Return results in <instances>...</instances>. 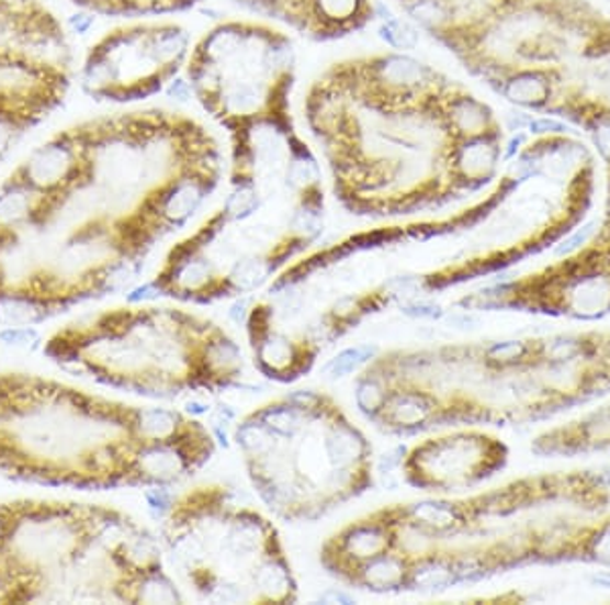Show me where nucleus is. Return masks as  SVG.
Masks as SVG:
<instances>
[{
  "mask_svg": "<svg viewBox=\"0 0 610 605\" xmlns=\"http://www.w3.org/2000/svg\"><path fill=\"white\" fill-rule=\"evenodd\" d=\"M82 11L102 16H167V14L185 13L206 0H71Z\"/></svg>",
  "mask_w": 610,
  "mask_h": 605,
  "instance_id": "4468645a",
  "label": "nucleus"
},
{
  "mask_svg": "<svg viewBox=\"0 0 610 605\" xmlns=\"http://www.w3.org/2000/svg\"><path fill=\"white\" fill-rule=\"evenodd\" d=\"M247 13L309 42H338L379 21L375 0H233Z\"/></svg>",
  "mask_w": 610,
  "mask_h": 605,
  "instance_id": "9b49d317",
  "label": "nucleus"
},
{
  "mask_svg": "<svg viewBox=\"0 0 610 605\" xmlns=\"http://www.w3.org/2000/svg\"><path fill=\"white\" fill-rule=\"evenodd\" d=\"M192 45V33L171 19H143L106 31L83 57V94L112 104L163 94L185 70Z\"/></svg>",
  "mask_w": 610,
  "mask_h": 605,
  "instance_id": "1a4fd4ad",
  "label": "nucleus"
},
{
  "mask_svg": "<svg viewBox=\"0 0 610 605\" xmlns=\"http://www.w3.org/2000/svg\"><path fill=\"white\" fill-rule=\"evenodd\" d=\"M533 137H550V135H569V133H576L574 127L566 123L564 119H554L550 114L545 116H533L529 119L528 128Z\"/></svg>",
  "mask_w": 610,
  "mask_h": 605,
  "instance_id": "dca6fc26",
  "label": "nucleus"
},
{
  "mask_svg": "<svg viewBox=\"0 0 610 605\" xmlns=\"http://www.w3.org/2000/svg\"><path fill=\"white\" fill-rule=\"evenodd\" d=\"M159 540L173 575L206 604L283 605L300 583L278 524L233 483L202 481L159 500Z\"/></svg>",
  "mask_w": 610,
  "mask_h": 605,
  "instance_id": "0eeeda50",
  "label": "nucleus"
},
{
  "mask_svg": "<svg viewBox=\"0 0 610 605\" xmlns=\"http://www.w3.org/2000/svg\"><path fill=\"white\" fill-rule=\"evenodd\" d=\"M486 86L519 111L547 114L566 86V70L564 66H521Z\"/></svg>",
  "mask_w": 610,
  "mask_h": 605,
  "instance_id": "ddd939ff",
  "label": "nucleus"
},
{
  "mask_svg": "<svg viewBox=\"0 0 610 605\" xmlns=\"http://www.w3.org/2000/svg\"><path fill=\"white\" fill-rule=\"evenodd\" d=\"M43 355L76 376L152 400L223 394L245 381L242 349L223 324L143 300L57 328Z\"/></svg>",
  "mask_w": 610,
  "mask_h": 605,
  "instance_id": "39448f33",
  "label": "nucleus"
},
{
  "mask_svg": "<svg viewBox=\"0 0 610 605\" xmlns=\"http://www.w3.org/2000/svg\"><path fill=\"white\" fill-rule=\"evenodd\" d=\"M597 223L595 221H590V223H586V225L580 226L576 233H572L568 239L564 240L557 249H555V255H560V257H564V255L576 254V251H580L584 245L588 243V240L595 237V231H597Z\"/></svg>",
  "mask_w": 610,
  "mask_h": 605,
  "instance_id": "6ab92c4d",
  "label": "nucleus"
},
{
  "mask_svg": "<svg viewBox=\"0 0 610 605\" xmlns=\"http://www.w3.org/2000/svg\"><path fill=\"white\" fill-rule=\"evenodd\" d=\"M76 168L78 145L74 131L68 127L33 149L27 159H23L7 178L45 197H61L70 188Z\"/></svg>",
  "mask_w": 610,
  "mask_h": 605,
  "instance_id": "f8f14e48",
  "label": "nucleus"
},
{
  "mask_svg": "<svg viewBox=\"0 0 610 605\" xmlns=\"http://www.w3.org/2000/svg\"><path fill=\"white\" fill-rule=\"evenodd\" d=\"M375 355V349L371 347H357V349H348V351L340 352L328 369H334V376H347L352 373L359 363H366L371 357Z\"/></svg>",
  "mask_w": 610,
  "mask_h": 605,
  "instance_id": "f3484780",
  "label": "nucleus"
},
{
  "mask_svg": "<svg viewBox=\"0 0 610 605\" xmlns=\"http://www.w3.org/2000/svg\"><path fill=\"white\" fill-rule=\"evenodd\" d=\"M302 114L336 202L375 221L478 192V152L505 131L486 100L395 49L332 61L307 86Z\"/></svg>",
  "mask_w": 610,
  "mask_h": 605,
  "instance_id": "f257e3e1",
  "label": "nucleus"
},
{
  "mask_svg": "<svg viewBox=\"0 0 610 605\" xmlns=\"http://www.w3.org/2000/svg\"><path fill=\"white\" fill-rule=\"evenodd\" d=\"M590 581L598 585V587H605V590H610V571H598L595 573Z\"/></svg>",
  "mask_w": 610,
  "mask_h": 605,
  "instance_id": "412c9836",
  "label": "nucleus"
},
{
  "mask_svg": "<svg viewBox=\"0 0 610 605\" xmlns=\"http://www.w3.org/2000/svg\"><path fill=\"white\" fill-rule=\"evenodd\" d=\"M226 194L176 240L140 292L210 306L269 290L326 233L321 161L297 121L228 135Z\"/></svg>",
  "mask_w": 610,
  "mask_h": 605,
  "instance_id": "f03ea898",
  "label": "nucleus"
},
{
  "mask_svg": "<svg viewBox=\"0 0 610 605\" xmlns=\"http://www.w3.org/2000/svg\"><path fill=\"white\" fill-rule=\"evenodd\" d=\"M509 461L507 445L488 433L466 428L423 438L403 449L402 478L426 493L462 492L493 478Z\"/></svg>",
  "mask_w": 610,
  "mask_h": 605,
  "instance_id": "9d476101",
  "label": "nucleus"
},
{
  "mask_svg": "<svg viewBox=\"0 0 610 605\" xmlns=\"http://www.w3.org/2000/svg\"><path fill=\"white\" fill-rule=\"evenodd\" d=\"M586 552L592 561L610 564V522L586 540Z\"/></svg>",
  "mask_w": 610,
  "mask_h": 605,
  "instance_id": "a211bd4d",
  "label": "nucleus"
},
{
  "mask_svg": "<svg viewBox=\"0 0 610 605\" xmlns=\"http://www.w3.org/2000/svg\"><path fill=\"white\" fill-rule=\"evenodd\" d=\"M218 442L208 424L31 371H0V475L43 488L161 490L194 478Z\"/></svg>",
  "mask_w": 610,
  "mask_h": 605,
  "instance_id": "7ed1b4c3",
  "label": "nucleus"
},
{
  "mask_svg": "<svg viewBox=\"0 0 610 605\" xmlns=\"http://www.w3.org/2000/svg\"><path fill=\"white\" fill-rule=\"evenodd\" d=\"M233 440L257 500L279 520L314 524L375 488L371 438L321 390L255 406L236 421Z\"/></svg>",
  "mask_w": 610,
  "mask_h": 605,
  "instance_id": "423d86ee",
  "label": "nucleus"
},
{
  "mask_svg": "<svg viewBox=\"0 0 610 605\" xmlns=\"http://www.w3.org/2000/svg\"><path fill=\"white\" fill-rule=\"evenodd\" d=\"M94 21H97V16L92 13H88V11H82V13L71 14L70 21H68V25H70L71 31L74 33H88L90 27L94 25Z\"/></svg>",
  "mask_w": 610,
  "mask_h": 605,
  "instance_id": "aec40b11",
  "label": "nucleus"
},
{
  "mask_svg": "<svg viewBox=\"0 0 610 605\" xmlns=\"http://www.w3.org/2000/svg\"><path fill=\"white\" fill-rule=\"evenodd\" d=\"M159 536L94 502H0V604H183Z\"/></svg>",
  "mask_w": 610,
  "mask_h": 605,
  "instance_id": "20e7f679",
  "label": "nucleus"
},
{
  "mask_svg": "<svg viewBox=\"0 0 610 605\" xmlns=\"http://www.w3.org/2000/svg\"><path fill=\"white\" fill-rule=\"evenodd\" d=\"M379 37L385 42L387 49L395 52H414L419 43V29L407 16H379Z\"/></svg>",
  "mask_w": 610,
  "mask_h": 605,
  "instance_id": "2eb2a0df",
  "label": "nucleus"
},
{
  "mask_svg": "<svg viewBox=\"0 0 610 605\" xmlns=\"http://www.w3.org/2000/svg\"><path fill=\"white\" fill-rule=\"evenodd\" d=\"M183 78L228 135L292 123L297 49L287 29L257 16L224 19L195 40Z\"/></svg>",
  "mask_w": 610,
  "mask_h": 605,
  "instance_id": "6e6552de",
  "label": "nucleus"
}]
</instances>
